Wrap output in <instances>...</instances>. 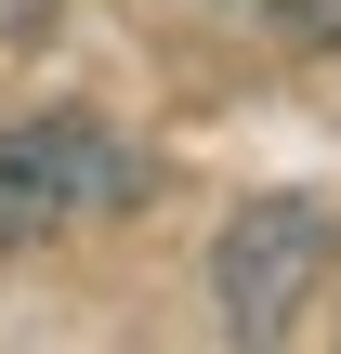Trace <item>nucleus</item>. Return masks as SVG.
Instances as JSON below:
<instances>
[{"label": "nucleus", "instance_id": "3", "mask_svg": "<svg viewBox=\"0 0 341 354\" xmlns=\"http://www.w3.org/2000/svg\"><path fill=\"white\" fill-rule=\"evenodd\" d=\"M184 13H237V26H276V39H341V0H184Z\"/></svg>", "mask_w": 341, "mask_h": 354}, {"label": "nucleus", "instance_id": "4", "mask_svg": "<svg viewBox=\"0 0 341 354\" xmlns=\"http://www.w3.org/2000/svg\"><path fill=\"white\" fill-rule=\"evenodd\" d=\"M53 26V0H0V39H39Z\"/></svg>", "mask_w": 341, "mask_h": 354}, {"label": "nucleus", "instance_id": "2", "mask_svg": "<svg viewBox=\"0 0 341 354\" xmlns=\"http://www.w3.org/2000/svg\"><path fill=\"white\" fill-rule=\"evenodd\" d=\"M329 250H341V210H329V197H302V184L250 197V210L210 236L223 342H289V328H302V302H315V276H329Z\"/></svg>", "mask_w": 341, "mask_h": 354}, {"label": "nucleus", "instance_id": "1", "mask_svg": "<svg viewBox=\"0 0 341 354\" xmlns=\"http://www.w3.org/2000/svg\"><path fill=\"white\" fill-rule=\"evenodd\" d=\"M131 197H145V158H131L105 118L39 105V118H13V131H0V250H53V236H79V223L131 210Z\"/></svg>", "mask_w": 341, "mask_h": 354}]
</instances>
